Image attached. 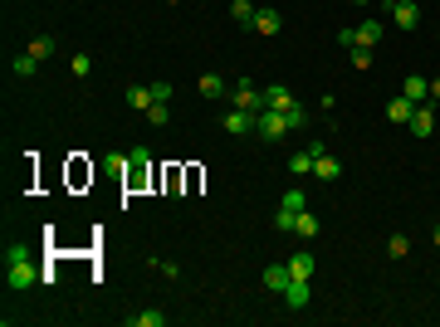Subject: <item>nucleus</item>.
<instances>
[{"label":"nucleus","mask_w":440,"mask_h":327,"mask_svg":"<svg viewBox=\"0 0 440 327\" xmlns=\"http://www.w3.org/2000/svg\"><path fill=\"white\" fill-rule=\"evenodd\" d=\"M387 254H392V259H406V254H411V240H406V235H392V240H387Z\"/></svg>","instance_id":"27"},{"label":"nucleus","mask_w":440,"mask_h":327,"mask_svg":"<svg viewBox=\"0 0 440 327\" xmlns=\"http://www.w3.org/2000/svg\"><path fill=\"white\" fill-rule=\"evenodd\" d=\"M430 103H440V78H430Z\"/></svg>","instance_id":"33"},{"label":"nucleus","mask_w":440,"mask_h":327,"mask_svg":"<svg viewBox=\"0 0 440 327\" xmlns=\"http://www.w3.org/2000/svg\"><path fill=\"white\" fill-rule=\"evenodd\" d=\"M128 103L137 107V113H147V107H152V88H132V93H128Z\"/></svg>","instance_id":"28"},{"label":"nucleus","mask_w":440,"mask_h":327,"mask_svg":"<svg viewBox=\"0 0 440 327\" xmlns=\"http://www.w3.org/2000/svg\"><path fill=\"white\" fill-rule=\"evenodd\" d=\"M235 107H245V113H259V107H264V98H259V88L254 83H230V93H226Z\"/></svg>","instance_id":"4"},{"label":"nucleus","mask_w":440,"mask_h":327,"mask_svg":"<svg viewBox=\"0 0 440 327\" xmlns=\"http://www.w3.org/2000/svg\"><path fill=\"white\" fill-rule=\"evenodd\" d=\"M284 210H308V191H303V186L284 191Z\"/></svg>","instance_id":"25"},{"label":"nucleus","mask_w":440,"mask_h":327,"mask_svg":"<svg viewBox=\"0 0 440 327\" xmlns=\"http://www.w3.org/2000/svg\"><path fill=\"white\" fill-rule=\"evenodd\" d=\"M348 54H352V69H362V74L372 69V49H362V44H357V49H348Z\"/></svg>","instance_id":"30"},{"label":"nucleus","mask_w":440,"mask_h":327,"mask_svg":"<svg viewBox=\"0 0 440 327\" xmlns=\"http://www.w3.org/2000/svg\"><path fill=\"white\" fill-rule=\"evenodd\" d=\"M254 123H259V113H245V107H230V113L220 118V127H226L230 137H245V132H254Z\"/></svg>","instance_id":"3"},{"label":"nucleus","mask_w":440,"mask_h":327,"mask_svg":"<svg viewBox=\"0 0 440 327\" xmlns=\"http://www.w3.org/2000/svg\"><path fill=\"white\" fill-rule=\"evenodd\" d=\"M289 284H294L289 264H269V268H264V288H269V293H284Z\"/></svg>","instance_id":"9"},{"label":"nucleus","mask_w":440,"mask_h":327,"mask_svg":"<svg viewBox=\"0 0 440 327\" xmlns=\"http://www.w3.org/2000/svg\"><path fill=\"white\" fill-rule=\"evenodd\" d=\"M387 6H397V0H387Z\"/></svg>","instance_id":"36"},{"label":"nucleus","mask_w":440,"mask_h":327,"mask_svg":"<svg viewBox=\"0 0 440 327\" xmlns=\"http://www.w3.org/2000/svg\"><path fill=\"white\" fill-rule=\"evenodd\" d=\"M142 118H147V127H167V103H152Z\"/></svg>","instance_id":"26"},{"label":"nucleus","mask_w":440,"mask_h":327,"mask_svg":"<svg viewBox=\"0 0 440 327\" xmlns=\"http://www.w3.org/2000/svg\"><path fill=\"white\" fill-rule=\"evenodd\" d=\"M34 279H44L39 268H34V254H30V244H6V284H10V293H25Z\"/></svg>","instance_id":"2"},{"label":"nucleus","mask_w":440,"mask_h":327,"mask_svg":"<svg viewBox=\"0 0 440 327\" xmlns=\"http://www.w3.org/2000/svg\"><path fill=\"white\" fill-rule=\"evenodd\" d=\"M284 303H289V308H308V279H294V284L284 288Z\"/></svg>","instance_id":"17"},{"label":"nucleus","mask_w":440,"mask_h":327,"mask_svg":"<svg viewBox=\"0 0 440 327\" xmlns=\"http://www.w3.org/2000/svg\"><path fill=\"white\" fill-rule=\"evenodd\" d=\"M416 137H430L435 132V103H416V113H411V123H406Z\"/></svg>","instance_id":"7"},{"label":"nucleus","mask_w":440,"mask_h":327,"mask_svg":"<svg viewBox=\"0 0 440 327\" xmlns=\"http://www.w3.org/2000/svg\"><path fill=\"white\" fill-rule=\"evenodd\" d=\"M294 235H299V240H313V235H318V220H313L308 210H299V225H294Z\"/></svg>","instance_id":"24"},{"label":"nucleus","mask_w":440,"mask_h":327,"mask_svg":"<svg viewBox=\"0 0 440 327\" xmlns=\"http://www.w3.org/2000/svg\"><path fill=\"white\" fill-rule=\"evenodd\" d=\"M411 113H416V103H411L406 93H397V98L387 103V123H397V127H401V123H411Z\"/></svg>","instance_id":"11"},{"label":"nucleus","mask_w":440,"mask_h":327,"mask_svg":"<svg viewBox=\"0 0 440 327\" xmlns=\"http://www.w3.org/2000/svg\"><path fill=\"white\" fill-rule=\"evenodd\" d=\"M430 240H435V249H440V225H435V230H430Z\"/></svg>","instance_id":"34"},{"label":"nucleus","mask_w":440,"mask_h":327,"mask_svg":"<svg viewBox=\"0 0 440 327\" xmlns=\"http://www.w3.org/2000/svg\"><path fill=\"white\" fill-rule=\"evenodd\" d=\"M152 88V103H172V83L167 78H157V83H147Z\"/></svg>","instance_id":"29"},{"label":"nucleus","mask_w":440,"mask_h":327,"mask_svg":"<svg viewBox=\"0 0 440 327\" xmlns=\"http://www.w3.org/2000/svg\"><path fill=\"white\" fill-rule=\"evenodd\" d=\"M69 69H74V74H79V78H83V74H88V69H93V64H88V54H74V59H69Z\"/></svg>","instance_id":"32"},{"label":"nucleus","mask_w":440,"mask_h":327,"mask_svg":"<svg viewBox=\"0 0 440 327\" xmlns=\"http://www.w3.org/2000/svg\"><path fill=\"white\" fill-rule=\"evenodd\" d=\"M259 98H264V107H294V93L284 88V83H269V88H259ZM259 107V113H264Z\"/></svg>","instance_id":"10"},{"label":"nucleus","mask_w":440,"mask_h":327,"mask_svg":"<svg viewBox=\"0 0 440 327\" xmlns=\"http://www.w3.org/2000/svg\"><path fill=\"white\" fill-rule=\"evenodd\" d=\"M313 176H318V181H338V176H343V161L328 156L323 142H318V156H313Z\"/></svg>","instance_id":"5"},{"label":"nucleus","mask_w":440,"mask_h":327,"mask_svg":"<svg viewBox=\"0 0 440 327\" xmlns=\"http://www.w3.org/2000/svg\"><path fill=\"white\" fill-rule=\"evenodd\" d=\"M294 225H299V210H274V230H279V235H294Z\"/></svg>","instance_id":"21"},{"label":"nucleus","mask_w":440,"mask_h":327,"mask_svg":"<svg viewBox=\"0 0 440 327\" xmlns=\"http://www.w3.org/2000/svg\"><path fill=\"white\" fill-rule=\"evenodd\" d=\"M401 93H406L411 103H430V78H406Z\"/></svg>","instance_id":"16"},{"label":"nucleus","mask_w":440,"mask_h":327,"mask_svg":"<svg viewBox=\"0 0 440 327\" xmlns=\"http://www.w3.org/2000/svg\"><path fill=\"white\" fill-rule=\"evenodd\" d=\"M10 69H15L20 78H34V74H39V59H34V54H20V59H15Z\"/></svg>","instance_id":"23"},{"label":"nucleus","mask_w":440,"mask_h":327,"mask_svg":"<svg viewBox=\"0 0 440 327\" xmlns=\"http://www.w3.org/2000/svg\"><path fill=\"white\" fill-rule=\"evenodd\" d=\"M352 6H372V0H352Z\"/></svg>","instance_id":"35"},{"label":"nucleus","mask_w":440,"mask_h":327,"mask_svg":"<svg viewBox=\"0 0 440 327\" xmlns=\"http://www.w3.org/2000/svg\"><path fill=\"white\" fill-rule=\"evenodd\" d=\"M147 156H152L147 147H137V151L128 156V186H142V176H147Z\"/></svg>","instance_id":"13"},{"label":"nucleus","mask_w":440,"mask_h":327,"mask_svg":"<svg viewBox=\"0 0 440 327\" xmlns=\"http://www.w3.org/2000/svg\"><path fill=\"white\" fill-rule=\"evenodd\" d=\"M254 30H259V34H279V30H284V15L274 10V6H259V10H254Z\"/></svg>","instance_id":"8"},{"label":"nucleus","mask_w":440,"mask_h":327,"mask_svg":"<svg viewBox=\"0 0 440 327\" xmlns=\"http://www.w3.org/2000/svg\"><path fill=\"white\" fill-rule=\"evenodd\" d=\"M254 10H259L254 0H235V6H230V15H235L240 25H254Z\"/></svg>","instance_id":"22"},{"label":"nucleus","mask_w":440,"mask_h":327,"mask_svg":"<svg viewBox=\"0 0 440 327\" xmlns=\"http://www.w3.org/2000/svg\"><path fill=\"white\" fill-rule=\"evenodd\" d=\"M128 322H132V327H167V313H157V308H147V313H132Z\"/></svg>","instance_id":"20"},{"label":"nucleus","mask_w":440,"mask_h":327,"mask_svg":"<svg viewBox=\"0 0 440 327\" xmlns=\"http://www.w3.org/2000/svg\"><path fill=\"white\" fill-rule=\"evenodd\" d=\"M387 10H392V25H397V30H416V25H421L416 0H397V6H387Z\"/></svg>","instance_id":"6"},{"label":"nucleus","mask_w":440,"mask_h":327,"mask_svg":"<svg viewBox=\"0 0 440 327\" xmlns=\"http://www.w3.org/2000/svg\"><path fill=\"white\" fill-rule=\"evenodd\" d=\"M196 93H201V98H226L230 83L220 78V74H201V78H196Z\"/></svg>","instance_id":"12"},{"label":"nucleus","mask_w":440,"mask_h":327,"mask_svg":"<svg viewBox=\"0 0 440 327\" xmlns=\"http://www.w3.org/2000/svg\"><path fill=\"white\" fill-rule=\"evenodd\" d=\"M289 274H294V279H313V254H308V249H299V254L289 259Z\"/></svg>","instance_id":"18"},{"label":"nucleus","mask_w":440,"mask_h":327,"mask_svg":"<svg viewBox=\"0 0 440 327\" xmlns=\"http://www.w3.org/2000/svg\"><path fill=\"white\" fill-rule=\"evenodd\" d=\"M308 123V113L294 103V107H264L259 123H254V137L259 142H284V132H299Z\"/></svg>","instance_id":"1"},{"label":"nucleus","mask_w":440,"mask_h":327,"mask_svg":"<svg viewBox=\"0 0 440 327\" xmlns=\"http://www.w3.org/2000/svg\"><path fill=\"white\" fill-rule=\"evenodd\" d=\"M338 44H343V49H357V25H348V30H338Z\"/></svg>","instance_id":"31"},{"label":"nucleus","mask_w":440,"mask_h":327,"mask_svg":"<svg viewBox=\"0 0 440 327\" xmlns=\"http://www.w3.org/2000/svg\"><path fill=\"white\" fill-rule=\"evenodd\" d=\"M54 44H59V39H49V34H34V39H30V49H25V54H34V59H39V64H44V59H49V54H54Z\"/></svg>","instance_id":"19"},{"label":"nucleus","mask_w":440,"mask_h":327,"mask_svg":"<svg viewBox=\"0 0 440 327\" xmlns=\"http://www.w3.org/2000/svg\"><path fill=\"white\" fill-rule=\"evenodd\" d=\"M313 156H318V142H313V147H303V151H294V156H289V171H294V176H308V171H313Z\"/></svg>","instance_id":"14"},{"label":"nucleus","mask_w":440,"mask_h":327,"mask_svg":"<svg viewBox=\"0 0 440 327\" xmlns=\"http://www.w3.org/2000/svg\"><path fill=\"white\" fill-rule=\"evenodd\" d=\"M377 39H381V20H362L357 25V44L362 49H377Z\"/></svg>","instance_id":"15"}]
</instances>
